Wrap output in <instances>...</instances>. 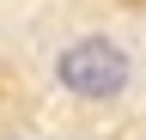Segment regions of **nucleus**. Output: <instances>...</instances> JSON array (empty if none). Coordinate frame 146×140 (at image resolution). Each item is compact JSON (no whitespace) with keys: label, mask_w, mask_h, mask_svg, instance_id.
I'll use <instances>...</instances> for the list:
<instances>
[{"label":"nucleus","mask_w":146,"mask_h":140,"mask_svg":"<svg viewBox=\"0 0 146 140\" xmlns=\"http://www.w3.org/2000/svg\"><path fill=\"white\" fill-rule=\"evenodd\" d=\"M140 49L91 0H0V140H91L128 116Z\"/></svg>","instance_id":"1"},{"label":"nucleus","mask_w":146,"mask_h":140,"mask_svg":"<svg viewBox=\"0 0 146 140\" xmlns=\"http://www.w3.org/2000/svg\"><path fill=\"white\" fill-rule=\"evenodd\" d=\"M91 6H104V12H146V0H91Z\"/></svg>","instance_id":"2"},{"label":"nucleus","mask_w":146,"mask_h":140,"mask_svg":"<svg viewBox=\"0 0 146 140\" xmlns=\"http://www.w3.org/2000/svg\"><path fill=\"white\" fill-rule=\"evenodd\" d=\"M140 140H146V134H140Z\"/></svg>","instance_id":"3"}]
</instances>
